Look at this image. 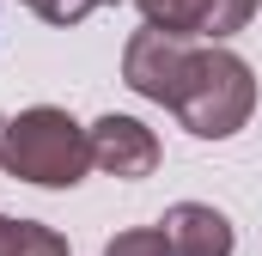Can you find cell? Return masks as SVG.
<instances>
[{"mask_svg": "<svg viewBox=\"0 0 262 256\" xmlns=\"http://www.w3.org/2000/svg\"><path fill=\"white\" fill-rule=\"evenodd\" d=\"M159 232L171 238V250L177 256H232V220L220 214V207H207V201H177L165 220H159Z\"/></svg>", "mask_w": 262, "mask_h": 256, "instance_id": "obj_5", "label": "cell"}, {"mask_svg": "<svg viewBox=\"0 0 262 256\" xmlns=\"http://www.w3.org/2000/svg\"><path fill=\"white\" fill-rule=\"evenodd\" d=\"M122 79L140 98L165 104L177 122L201 140H232L256 110V73L232 49H195L183 37H165L152 25H140L122 49Z\"/></svg>", "mask_w": 262, "mask_h": 256, "instance_id": "obj_1", "label": "cell"}, {"mask_svg": "<svg viewBox=\"0 0 262 256\" xmlns=\"http://www.w3.org/2000/svg\"><path fill=\"white\" fill-rule=\"evenodd\" d=\"M85 134H92V165L98 171L128 177V183L159 171V134L146 122H134V116H98Z\"/></svg>", "mask_w": 262, "mask_h": 256, "instance_id": "obj_4", "label": "cell"}, {"mask_svg": "<svg viewBox=\"0 0 262 256\" xmlns=\"http://www.w3.org/2000/svg\"><path fill=\"white\" fill-rule=\"evenodd\" d=\"M37 18H49V25H79L85 12H92V0H25Z\"/></svg>", "mask_w": 262, "mask_h": 256, "instance_id": "obj_8", "label": "cell"}, {"mask_svg": "<svg viewBox=\"0 0 262 256\" xmlns=\"http://www.w3.org/2000/svg\"><path fill=\"white\" fill-rule=\"evenodd\" d=\"M104 256H177V250H171V238L159 226H134V232H116L104 244Z\"/></svg>", "mask_w": 262, "mask_h": 256, "instance_id": "obj_7", "label": "cell"}, {"mask_svg": "<svg viewBox=\"0 0 262 256\" xmlns=\"http://www.w3.org/2000/svg\"><path fill=\"white\" fill-rule=\"evenodd\" d=\"M140 6V18L152 25V31H165V37H183V43H195V37H232V31H244L250 18H256L262 0H134Z\"/></svg>", "mask_w": 262, "mask_h": 256, "instance_id": "obj_3", "label": "cell"}, {"mask_svg": "<svg viewBox=\"0 0 262 256\" xmlns=\"http://www.w3.org/2000/svg\"><path fill=\"white\" fill-rule=\"evenodd\" d=\"M0 256H67V238L37 220H6L0 214Z\"/></svg>", "mask_w": 262, "mask_h": 256, "instance_id": "obj_6", "label": "cell"}, {"mask_svg": "<svg viewBox=\"0 0 262 256\" xmlns=\"http://www.w3.org/2000/svg\"><path fill=\"white\" fill-rule=\"evenodd\" d=\"M0 165L25 183H43V189H73L85 171H92V134L73 122L55 104H37V110H18L0 122Z\"/></svg>", "mask_w": 262, "mask_h": 256, "instance_id": "obj_2", "label": "cell"}, {"mask_svg": "<svg viewBox=\"0 0 262 256\" xmlns=\"http://www.w3.org/2000/svg\"><path fill=\"white\" fill-rule=\"evenodd\" d=\"M92 6H116V0H92Z\"/></svg>", "mask_w": 262, "mask_h": 256, "instance_id": "obj_9", "label": "cell"}]
</instances>
